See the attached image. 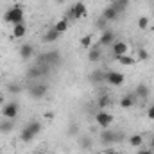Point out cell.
Listing matches in <instances>:
<instances>
[{
    "label": "cell",
    "instance_id": "obj_37",
    "mask_svg": "<svg viewBox=\"0 0 154 154\" xmlns=\"http://www.w3.org/2000/svg\"><path fill=\"white\" fill-rule=\"evenodd\" d=\"M34 154H47V152H43V151H36Z\"/></svg>",
    "mask_w": 154,
    "mask_h": 154
},
{
    "label": "cell",
    "instance_id": "obj_19",
    "mask_svg": "<svg viewBox=\"0 0 154 154\" xmlns=\"http://www.w3.org/2000/svg\"><path fill=\"white\" fill-rule=\"evenodd\" d=\"M68 25H70V22H68V20L65 18V16H63L61 20H57V22H56V25H54V29H56V31H57L59 34H65V32L68 31Z\"/></svg>",
    "mask_w": 154,
    "mask_h": 154
},
{
    "label": "cell",
    "instance_id": "obj_34",
    "mask_svg": "<svg viewBox=\"0 0 154 154\" xmlns=\"http://www.w3.org/2000/svg\"><path fill=\"white\" fill-rule=\"evenodd\" d=\"M2 104H5V97H4V95L0 93V106H2Z\"/></svg>",
    "mask_w": 154,
    "mask_h": 154
},
{
    "label": "cell",
    "instance_id": "obj_33",
    "mask_svg": "<svg viewBox=\"0 0 154 154\" xmlns=\"http://www.w3.org/2000/svg\"><path fill=\"white\" fill-rule=\"evenodd\" d=\"M104 154H122V152H118V151H113V149H106V151H104Z\"/></svg>",
    "mask_w": 154,
    "mask_h": 154
},
{
    "label": "cell",
    "instance_id": "obj_5",
    "mask_svg": "<svg viewBox=\"0 0 154 154\" xmlns=\"http://www.w3.org/2000/svg\"><path fill=\"white\" fill-rule=\"evenodd\" d=\"M125 81V75L120 74V72H115V70H108L104 74V82L111 84V86H122Z\"/></svg>",
    "mask_w": 154,
    "mask_h": 154
},
{
    "label": "cell",
    "instance_id": "obj_15",
    "mask_svg": "<svg viewBox=\"0 0 154 154\" xmlns=\"http://www.w3.org/2000/svg\"><path fill=\"white\" fill-rule=\"evenodd\" d=\"M134 102H136L134 93H127V95H124V97L120 99V108H122V109H129V108L134 106Z\"/></svg>",
    "mask_w": 154,
    "mask_h": 154
},
{
    "label": "cell",
    "instance_id": "obj_28",
    "mask_svg": "<svg viewBox=\"0 0 154 154\" xmlns=\"http://www.w3.org/2000/svg\"><path fill=\"white\" fill-rule=\"evenodd\" d=\"M138 27H140L142 31H147V29H149V18H147V16H140V18H138Z\"/></svg>",
    "mask_w": 154,
    "mask_h": 154
},
{
    "label": "cell",
    "instance_id": "obj_32",
    "mask_svg": "<svg viewBox=\"0 0 154 154\" xmlns=\"http://www.w3.org/2000/svg\"><path fill=\"white\" fill-rule=\"evenodd\" d=\"M138 154H154V151H152V149H140Z\"/></svg>",
    "mask_w": 154,
    "mask_h": 154
},
{
    "label": "cell",
    "instance_id": "obj_3",
    "mask_svg": "<svg viewBox=\"0 0 154 154\" xmlns=\"http://www.w3.org/2000/svg\"><path fill=\"white\" fill-rule=\"evenodd\" d=\"M86 14H88V9H86L84 2H75V4L66 11L65 18H66L68 22H77V20H82Z\"/></svg>",
    "mask_w": 154,
    "mask_h": 154
},
{
    "label": "cell",
    "instance_id": "obj_1",
    "mask_svg": "<svg viewBox=\"0 0 154 154\" xmlns=\"http://www.w3.org/2000/svg\"><path fill=\"white\" fill-rule=\"evenodd\" d=\"M23 20H25V13H23V7H22L20 4L11 5V7L4 13V22H5V23L18 25V23H23Z\"/></svg>",
    "mask_w": 154,
    "mask_h": 154
},
{
    "label": "cell",
    "instance_id": "obj_17",
    "mask_svg": "<svg viewBox=\"0 0 154 154\" xmlns=\"http://www.w3.org/2000/svg\"><path fill=\"white\" fill-rule=\"evenodd\" d=\"M59 36H61V34H59L54 27H50V29L43 34V43H54V41L59 39Z\"/></svg>",
    "mask_w": 154,
    "mask_h": 154
},
{
    "label": "cell",
    "instance_id": "obj_30",
    "mask_svg": "<svg viewBox=\"0 0 154 154\" xmlns=\"http://www.w3.org/2000/svg\"><path fill=\"white\" fill-rule=\"evenodd\" d=\"M81 45H82L84 48H90V47H91V34H88V36H84V38L81 39Z\"/></svg>",
    "mask_w": 154,
    "mask_h": 154
},
{
    "label": "cell",
    "instance_id": "obj_11",
    "mask_svg": "<svg viewBox=\"0 0 154 154\" xmlns=\"http://www.w3.org/2000/svg\"><path fill=\"white\" fill-rule=\"evenodd\" d=\"M100 57H102V47L100 45H91L88 48V59H90V63H97V61H100Z\"/></svg>",
    "mask_w": 154,
    "mask_h": 154
},
{
    "label": "cell",
    "instance_id": "obj_20",
    "mask_svg": "<svg viewBox=\"0 0 154 154\" xmlns=\"http://www.w3.org/2000/svg\"><path fill=\"white\" fill-rule=\"evenodd\" d=\"M27 32V27L25 23H18V25H13V38H23Z\"/></svg>",
    "mask_w": 154,
    "mask_h": 154
},
{
    "label": "cell",
    "instance_id": "obj_23",
    "mask_svg": "<svg viewBox=\"0 0 154 154\" xmlns=\"http://www.w3.org/2000/svg\"><path fill=\"white\" fill-rule=\"evenodd\" d=\"M129 143H131L133 147H136V149H138V147H142V145H143V136H142V134H133V136L129 138Z\"/></svg>",
    "mask_w": 154,
    "mask_h": 154
},
{
    "label": "cell",
    "instance_id": "obj_21",
    "mask_svg": "<svg viewBox=\"0 0 154 154\" xmlns=\"http://www.w3.org/2000/svg\"><path fill=\"white\" fill-rule=\"evenodd\" d=\"M109 106H111V99H109V95L102 93V95L99 97V100H97V108H99V109H106V108H109Z\"/></svg>",
    "mask_w": 154,
    "mask_h": 154
},
{
    "label": "cell",
    "instance_id": "obj_35",
    "mask_svg": "<svg viewBox=\"0 0 154 154\" xmlns=\"http://www.w3.org/2000/svg\"><path fill=\"white\" fill-rule=\"evenodd\" d=\"M151 149L154 151V134H152V138H151Z\"/></svg>",
    "mask_w": 154,
    "mask_h": 154
},
{
    "label": "cell",
    "instance_id": "obj_2",
    "mask_svg": "<svg viewBox=\"0 0 154 154\" xmlns=\"http://www.w3.org/2000/svg\"><path fill=\"white\" fill-rule=\"evenodd\" d=\"M39 133H41V122H39V120H31V122L22 129L20 140H22L23 143H29V142H32V140L38 136Z\"/></svg>",
    "mask_w": 154,
    "mask_h": 154
},
{
    "label": "cell",
    "instance_id": "obj_6",
    "mask_svg": "<svg viewBox=\"0 0 154 154\" xmlns=\"http://www.w3.org/2000/svg\"><path fill=\"white\" fill-rule=\"evenodd\" d=\"M20 113V106L18 102H7L5 106H2V116L7 120H14Z\"/></svg>",
    "mask_w": 154,
    "mask_h": 154
},
{
    "label": "cell",
    "instance_id": "obj_31",
    "mask_svg": "<svg viewBox=\"0 0 154 154\" xmlns=\"http://www.w3.org/2000/svg\"><path fill=\"white\" fill-rule=\"evenodd\" d=\"M147 116H149L151 120H154V104L152 106H149V109H147Z\"/></svg>",
    "mask_w": 154,
    "mask_h": 154
},
{
    "label": "cell",
    "instance_id": "obj_4",
    "mask_svg": "<svg viewBox=\"0 0 154 154\" xmlns=\"http://www.w3.org/2000/svg\"><path fill=\"white\" fill-rule=\"evenodd\" d=\"M61 63V56L57 50H48L45 54H41L38 59H36V65H47V66H57Z\"/></svg>",
    "mask_w": 154,
    "mask_h": 154
},
{
    "label": "cell",
    "instance_id": "obj_36",
    "mask_svg": "<svg viewBox=\"0 0 154 154\" xmlns=\"http://www.w3.org/2000/svg\"><path fill=\"white\" fill-rule=\"evenodd\" d=\"M56 2H57V4H59V5H63V4H65V2H66V0H56Z\"/></svg>",
    "mask_w": 154,
    "mask_h": 154
},
{
    "label": "cell",
    "instance_id": "obj_27",
    "mask_svg": "<svg viewBox=\"0 0 154 154\" xmlns=\"http://www.w3.org/2000/svg\"><path fill=\"white\" fill-rule=\"evenodd\" d=\"M7 91H9V93H13V95H18V93L22 91V86H20L18 82H11V84L7 86Z\"/></svg>",
    "mask_w": 154,
    "mask_h": 154
},
{
    "label": "cell",
    "instance_id": "obj_18",
    "mask_svg": "<svg viewBox=\"0 0 154 154\" xmlns=\"http://www.w3.org/2000/svg\"><path fill=\"white\" fill-rule=\"evenodd\" d=\"M32 56H34V47H32V45L25 43V45L20 47V57H22V59H31Z\"/></svg>",
    "mask_w": 154,
    "mask_h": 154
},
{
    "label": "cell",
    "instance_id": "obj_10",
    "mask_svg": "<svg viewBox=\"0 0 154 154\" xmlns=\"http://www.w3.org/2000/svg\"><path fill=\"white\" fill-rule=\"evenodd\" d=\"M115 133L116 131H111L109 127L108 129H102V133H100V143L102 145H113V143H116L115 142Z\"/></svg>",
    "mask_w": 154,
    "mask_h": 154
},
{
    "label": "cell",
    "instance_id": "obj_24",
    "mask_svg": "<svg viewBox=\"0 0 154 154\" xmlns=\"http://www.w3.org/2000/svg\"><path fill=\"white\" fill-rule=\"evenodd\" d=\"M13 127H14L13 120H2L0 122V133H11Z\"/></svg>",
    "mask_w": 154,
    "mask_h": 154
},
{
    "label": "cell",
    "instance_id": "obj_12",
    "mask_svg": "<svg viewBox=\"0 0 154 154\" xmlns=\"http://www.w3.org/2000/svg\"><path fill=\"white\" fill-rule=\"evenodd\" d=\"M111 50H113V56H124V54H127L129 45L122 39H115V43L111 45Z\"/></svg>",
    "mask_w": 154,
    "mask_h": 154
},
{
    "label": "cell",
    "instance_id": "obj_7",
    "mask_svg": "<svg viewBox=\"0 0 154 154\" xmlns=\"http://www.w3.org/2000/svg\"><path fill=\"white\" fill-rule=\"evenodd\" d=\"M47 93H48V86L43 84V82H36V84H32V86L29 88V95H31L32 99H36V100L43 99Z\"/></svg>",
    "mask_w": 154,
    "mask_h": 154
},
{
    "label": "cell",
    "instance_id": "obj_9",
    "mask_svg": "<svg viewBox=\"0 0 154 154\" xmlns=\"http://www.w3.org/2000/svg\"><path fill=\"white\" fill-rule=\"evenodd\" d=\"M115 43V32L113 31H109V29H106V31H102V34H100V39H99V45L104 48H109L111 45Z\"/></svg>",
    "mask_w": 154,
    "mask_h": 154
},
{
    "label": "cell",
    "instance_id": "obj_13",
    "mask_svg": "<svg viewBox=\"0 0 154 154\" xmlns=\"http://www.w3.org/2000/svg\"><path fill=\"white\" fill-rule=\"evenodd\" d=\"M149 93H151V90H149V86L143 84V82L134 88V97L140 99V100H147V99H149Z\"/></svg>",
    "mask_w": 154,
    "mask_h": 154
},
{
    "label": "cell",
    "instance_id": "obj_16",
    "mask_svg": "<svg viewBox=\"0 0 154 154\" xmlns=\"http://www.w3.org/2000/svg\"><path fill=\"white\" fill-rule=\"evenodd\" d=\"M113 59H115L116 63L124 65V66H131V65L138 63L136 57H133V56H129V54H124V56H113Z\"/></svg>",
    "mask_w": 154,
    "mask_h": 154
},
{
    "label": "cell",
    "instance_id": "obj_26",
    "mask_svg": "<svg viewBox=\"0 0 154 154\" xmlns=\"http://www.w3.org/2000/svg\"><path fill=\"white\" fill-rule=\"evenodd\" d=\"M147 59H149V52L143 47L136 48V61H147Z\"/></svg>",
    "mask_w": 154,
    "mask_h": 154
},
{
    "label": "cell",
    "instance_id": "obj_22",
    "mask_svg": "<svg viewBox=\"0 0 154 154\" xmlns=\"http://www.w3.org/2000/svg\"><path fill=\"white\" fill-rule=\"evenodd\" d=\"M113 7H115L118 13H124L125 9H127V5H129V0H115L113 4H111Z\"/></svg>",
    "mask_w": 154,
    "mask_h": 154
},
{
    "label": "cell",
    "instance_id": "obj_29",
    "mask_svg": "<svg viewBox=\"0 0 154 154\" xmlns=\"http://www.w3.org/2000/svg\"><path fill=\"white\" fill-rule=\"evenodd\" d=\"M81 147L82 149H91V138L90 136H81Z\"/></svg>",
    "mask_w": 154,
    "mask_h": 154
},
{
    "label": "cell",
    "instance_id": "obj_8",
    "mask_svg": "<svg viewBox=\"0 0 154 154\" xmlns=\"http://www.w3.org/2000/svg\"><path fill=\"white\" fill-rule=\"evenodd\" d=\"M95 122H97L102 129H108V127L113 124V115H111L109 111H106V109H100V111L95 115Z\"/></svg>",
    "mask_w": 154,
    "mask_h": 154
},
{
    "label": "cell",
    "instance_id": "obj_14",
    "mask_svg": "<svg viewBox=\"0 0 154 154\" xmlns=\"http://www.w3.org/2000/svg\"><path fill=\"white\" fill-rule=\"evenodd\" d=\"M118 14H120V13L116 11L113 5H108V7L102 11V16H100V18H102V20H106V22H113V20L118 18Z\"/></svg>",
    "mask_w": 154,
    "mask_h": 154
},
{
    "label": "cell",
    "instance_id": "obj_25",
    "mask_svg": "<svg viewBox=\"0 0 154 154\" xmlns=\"http://www.w3.org/2000/svg\"><path fill=\"white\" fill-rule=\"evenodd\" d=\"M104 74H106V72L97 70V72H93V74L90 75V81H91L93 84H99V82H102V81H104Z\"/></svg>",
    "mask_w": 154,
    "mask_h": 154
}]
</instances>
